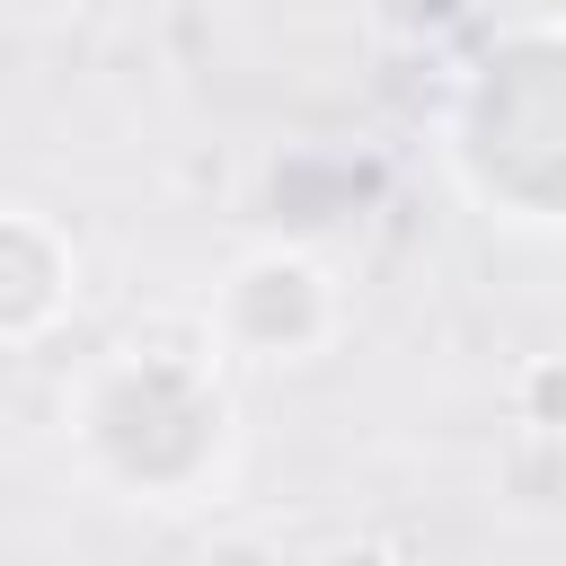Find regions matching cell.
<instances>
[{
  "mask_svg": "<svg viewBox=\"0 0 566 566\" xmlns=\"http://www.w3.org/2000/svg\"><path fill=\"white\" fill-rule=\"evenodd\" d=\"M71 283H80L71 248H62L35 212L0 203V345L44 336V327L62 318V301H71Z\"/></svg>",
  "mask_w": 566,
  "mask_h": 566,
  "instance_id": "2",
  "label": "cell"
},
{
  "mask_svg": "<svg viewBox=\"0 0 566 566\" xmlns=\"http://www.w3.org/2000/svg\"><path fill=\"white\" fill-rule=\"evenodd\" d=\"M522 433H548L557 442V363L548 354L522 371Z\"/></svg>",
  "mask_w": 566,
  "mask_h": 566,
  "instance_id": "3",
  "label": "cell"
},
{
  "mask_svg": "<svg viewBox=\"0 0 566 566\" xmlns=\"http://www.w3.org/2000/svg\"><path fill=\"white\" fill-rule=\"evenodd\" d=\"M513 9H522V18H548V9H557V0H513Z\"/></svg>",
  "mask_w": 566,
  "mask_h": 566,
  "instance_id": "4",
  "label": "cell"
},
{
  "mask_svg": "<svg viewBox=\"0 0 566 566\" xmlns=\"http://www.w3.org/2000/svg\"><path fill=\"white\" fill-rule=\"evenodd\" d=\"M203 336L248 354V363H310L345 336V292L310 248H248L221 274V292L203 310Z\"/></svg>",
  "mask_w": 566,
  "mask_h": 566,
  "instance_id": "1",
  "label": "cell"
}]
</instances>
